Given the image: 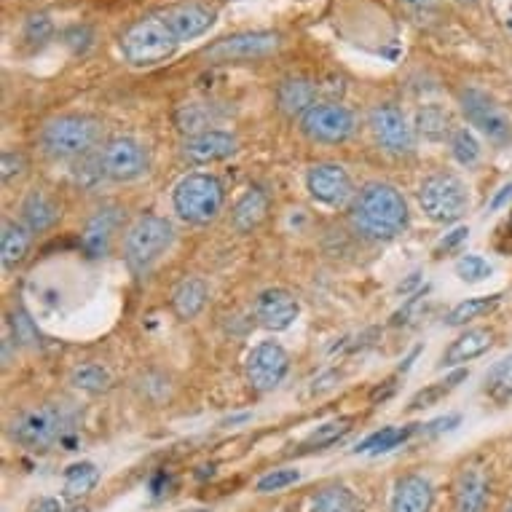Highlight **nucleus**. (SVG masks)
Here are the masks:
<instances>
[{
  "label": "nucleus",
  "instance_id": "obj_16",
  "mask_svg": "<svg viewBox=\"0 0 512 512\" xmlns=\"http://www.w3.org/2000/svg\"><path fill=\"white\" fill-rule=\"evenodd\" d=\"M161 17L169 25V30L175 33L177 41L183 43L210 33L212 25L218 22V11L210 9V6H202V3H180L175 9L164 11Z\"/></svg>",
  "mask_w": 512,
  "mask_h": 512
},
{
  "label": "nucleus",
  "instance_id": "obj_32",
  "mask_svg": "<svg viewBox=\"0 0 512 512\" xmlns=\"http://www.w3.org/2000/svg\"><path fill=\"white\" fill-rule=\"evenodd\" d=\"M467 376H470L467 370H456V373H451V376L443 378V381H435V384H429V387L419 389V392L411 397L408 411H424V408H432V405L440 403L443 397L451 395V392H454V389L459 387V384H462Z\"/></svg>",
  "mask_w": 512,
  "mask_h": 512
},
{
  "label": "nucleus",
  "instance_id": "obj_47",
  "mask_svg": "<svg viewBox=\"0 0 512 512\" xmlns=\"http://www.w3.org/2000/svg\"><path fill=\"white\" fill-rule=\"evenodd\" d=\"M510 199H512V183H507V185H502L499 191H496V196L491 199V204H488V210H491V212L502 210L504 204L510 202Z\"/></svg>",
  "mask_w": 512,
  "mask_h": 512
},
{
  "label": "nucleus",
  "instance_id": "obj_22",
  "mask_svg": "<svg viewBox=\"0 0 512 512\" xmlns=\"http://www.w3.org/2000/svg\"><path fill=\"white\" fill-rule=\"evenodd\" d=\"M279 110L290 118H301L317 105V86L309 78H285L277 89Z\"/></svg>",
  "mask_w": 512,
  "mask_h": 512
},
{
  "label": "nucleus",
  "instance_id": "obj_6",
  "mask_svg": "<svg viewBox=\"0 0 512 512\" xmlns=\"http://www.w3.org/2000/svg\"><path fill=\"white\" fill-rule=\"evenodd\" d=\"M70 424H73V416L65 405H38L11 424V437L27 451H49L51 445L65 440Z\"/></svg>",
  "mask_w": 512,
  "mask_h": 512
},
{
  "label": "nucleus",
  "instance_id": "obj_26",
  "mask_svg": "<svg viewBox=\"0 0 512 512\" xmlns=\"http://www.w3.org/2000/svg\"><path fill=\"white\" fill-rule=\"evenodd\" d=\"M22 212V226H27L33 234H43V231H49L54 223L59 220V207L54 204L49 194H43V191H30L25 196V202L19 207Z\"/></svg>",
  "mask_w": 512,
  "mask_h": 512
},
{
  "label": "nucleus",
  "instance_id": "obj_42",
  "mask_svg": "<svg viewBox=\"0 0 512 512\" xmlns=\"http://www.w3.org/2000/svg\"><path fill=\"white\" fill-rule=\"evenodd\" d=\"M102 177H105V169H102L100 153H89L73 164V180L84 188H92L94 183H100Z\"/></svg>",
  "mask_w": 512,
  "mask_h": 512
},
{
  "label": "nucleus",
  "instance_id": "obj_21",
  "mask_svg": "<svg viewBox=\"0 0 512 512\" xmlns=\"http://www.w3.org/2000/svg\"><path fill=\"white\" fill-rule=\"evenodd\" d=\"M494 341L496 333L491 328L467 330V333H462L454 344L445 349L440 365H445V368H456V365H464V362L478 360V357H483V354L494 346Z\"/></svg>",
  "mask_w": 512,
  "mask_h": 512
},
{
  "label": "nucleus",
  "instance_id": "obj_9",
  "mask_svg": "<svg viewBox=\"0 0 512 512\" xmlns=\"http://www.w3.org/2000/svg\"><path fill=\"white\" fill-rule=\"evenodd\" d=\"M279 49H282V35L274 30H244L207 46L202 57L210 62H247V59L269 57Z\"/></svg>",
  "mask_w": 512,
  "mask_h": 512
},
{
  "label": "nucleus",
  "instance_id": "obj_30",
  "mask_svg": "<svg viewBox=\"0 0 512 512\" xmlns=\"http://www.w3.org/2000/svg\"><path fill=\"white\" fill-rule=\"evenodd\" d=\"M354 416H338V419H330L325 424H319L314 432H311L301 445H298V454H311V451H325L330 445H336L341 437H346L352 432Z\"/></svg>",
  "mask_w": 512,
  "mask_h": 512
},
{
  "label": "nucleus",
  "instance_id": "obj_20",
  "mask_svg": "<svg viewBox=\"0 0 512 512\" xmlns=\"http://www.w3.org/2000/svg\"><path fill=\"white\" fill-rule=\"evenodd\" d=\"M435 504V488L424 475H403L395 483L389 512H429Z\"/></svg>",
  "mask_w": 512,
  "mask_h": 512
},
{
  "label": "nucleus",
  "instance_id": "obj_10",
  "mask_svg": "<svg viewBox=\"0 0 512 512\" xmlns=\"http://www.w3.org/2000/svg\"><path fill=\"white\" fill-rule=\"evenodd\" d=\"M459 102H462V110L464 116H467V121H470L486 140H491L494 145L512 143V118L507 116L486 92H480V89H464Z\"/></svg>",
  "mask_w": 512,
  "mask_h": 512
},
{
  "label": "nucleus",
  "instance_id": "obj_48",
  "mask_svg": "<svg viewBox=\"0 0 512 512\" xmlns=\"http://www.w3.org/2000/svg\"><path fill=\"white\" fill-rule=\"evenodd\" d=\"M397 3H400V6L408 11H427L435 6L437 0H397Z\"/></svg>",
  "mask_w": 512,
  "mask_h": 512
},
{
  "label": "nucleus",
  "instance_id": "obj_23",
  "mask_svg": "<svg viewBox=\"0 0 512 512\" xmlns=\"http://www.w3.org/2000/svg\"><path fill=\"white\" fill-rule=\"evenodd\" d=\"M30 228L22 226V223H14V220H3L0 226V263L3 269L14 271L17 266H22L30 252Z\"/></svg>",
  "mask_w": 512,
  "mask_h": 512
},
{
  "label": "nucleus",
  "instance_id": "obj_51",
  "mask_svg": "<svg viewBox=\"0 0 512 512\" xmlns=\"http://www.w3.org/2000/svg\"><path fill=\"white\" fill-rule=\"evenodd\" d=\"M504 512H512V502L507 504V507H504Z\"/></svg>",
  "mask_w": 512,
  "mask_h": 512
},
{
  "label": "nucleus",
  "instance_id": "obj_18",
  "mask_svg": "<svg viewBox=\"0 0 512 512\" xmlns=\"http://www.w3.org/2000/svg\"><path fill=\"white\" fill-rule=\"evenodd\" d=\"M491 502V483L480 467H464L454 486V512H486Z\"/></svg>",
  "mask_w": 512,
  "mask_h": 512
},
{
  "label": "nucleus",
  "instance_id": "obj_15",
  "mask_svg": "<svg viewBox=\"0 0 512 512\" xmlns=\"http://www.w3.org/2000/svg\"><path fill=\"white\" fill-rule=\"evenodd\" d=\"M298 311H301V303L285 287H269L255 301V317H258L263 328L274 330V333L293 328Z\"/></svg>",
  "mask_w": 512,
  "mask_h": 512
},
{
  "label": "nucleus",
  "instance_id": "obj_46",
  "mask_svg": "<svg viewBox=\"0 0 512 512\" xmlns=\"http://www.w3.org/2000/svg\"><path fill=\"white\" fill-rule=\"evenodd\" d=\"M459 424H462V416H459V413H448V416H440V419L424 424L421 432H424V435H443V432H451V429H456Z\"/></svg>",
  "mask_w": 512,
  "mask_h": 512
},
{
  "label": "nucleus",
  "instance_id": "obj_35",
  "mask_svg": "<svg viewBox=\"0 0 512 512\" xmlns=\"http://www.w3.org/2000/svg\"><path fill=\"white\" fill-rule=\"evenodd\" d=\"M70 384L81 392H89V395H100L110 387V373L102 365H94V362H86V365H78L73 373H70Z\"/></svg>",
  "mask_w": 512,
  "mask_h": 512
},
{
  "label": "nucleus",
  "instance_id": "obj_37",
  "mask_svg": "<svg viewBox=\"0 0 512 512\" xmlns=\"http://www.w3.org/2000/svg\"><path fill=\"white\" fill-rule=\"evenodd\" d=\"M486 392L494 397V400H499V403L510 400L512 397V357H507V360H502V362H496L494 368L488 370Z\"/></svg>",
  "mask_w": 512,
  "mask_h": 512
},
{
  "label": "nucleus",
  "instance_id": "obj_17",
  "mask_svg": "<svg viewBox=\"0 0 512 512\" xmlns=\"http://www.w3.org/2000/svg\"><path fill=\"white\" fill-rule=\"evenodd\" d=\"M236 153V137L223 129H210L202 135L185 137L183 159L191 164H215Z\"/></svg>",
  "mask_w": 512,
  "mask_h": 512
},
{
  "label": "nucleus",
  "instance_id": "obj_49",
  "mask_svg": "<svg viewBox=\"0 0 512 512\" xmlns=\"http://www.w3.org/2000/svg\"><path fill=\"white\" fill-rule=\"evenodd\" d=\"M35 512H62V504L57 499H41L35 504Z\"/></svg>",
  "mask_w": 512,
  "mask_h": 512
},
{
  "label": "nucleus",
  "instance_id": "obj_1",
  "mask_svg": "<svg viewBox=\"0 0 512 512\" xmlns=\"http://www.w3.org/2000/svg\"><path fill=\"white\" fill-rule=\"evenodd\" d=\"M411 212L405 196L389 183H368L352 202V223L362 236L389 242L408 228Z\"/></svg>",
  "mask_w": 512,
  "mask_h": 512
},
{
  "label": "nucleus",
  "instance_id": "obj_41",
  "mask_svg": "<svg viewBox=\"0 0 512 512\" xmlns=\"http://www.w3.org/2000/svg\"><path fill=\"white\" fill-rule=\"evenodd\" d=\"M298 480H301V472L293 470V467H282V470L266 472V475L258 480L255 491H258V494H277V491H285V488L295 486Z\"/></svg>",
  "mask_w": 512,
  "mask_h": 512
},
{
  "label": "nucleus",
  "instance_id": "obj_13",
  "mask_svg": "<svg viewBox=\"0 0 512 512\" xmlns=\"http://www.w3.org/2000/svg\"><path fill=\"white\" fill-rule=\"evenodd\" d=\"M290 370V354L277 341H263L247 354V378L255 392H271L285 381Z\"/></svg>",
  "mask_w": 512,
  "mask_h": 512
},
{
  "label": "nucleus",
  "instance_id": "obj_25",
  "mask_svg": "<svg viewBox=\"0 0 512 512\" xmlns=\"http://www.w3.org/2000/svg\"><path fill=\"white\" fill-rule=\"evenodd\" d=\"M218 121L220 110L218 105H212V102H183V105L175 110L177 132H183L185 137L210 132Z\"/></svg>",
  "mask_w": 512,
  "mask_h": 512
},
{
  "label": "nucleus",
  "instance_id": "obj_44",
  "mask_svg": "<svg viewBox=\"0 0 512 512\" xmlns=\"http://www.w3.org/2000/svg\"><path fill=\"white\" fill-rule=\"evenodd\" d=\"M92 41L94 33L86 25H73L62 33V43H65L73 54H86V51L92 49Z\"/></svg>",
  "mask_w": 512,
  "mask_h": 512
},
{
  "label": "nucleus",
  "instance_id": "obj_4",
  "mask_svg": "<svg viewBox=\"0 0 512 512\" xmlns=\"http://www.w3.org/2000/svg\"><path fill=\"white\" fill-rule=\"evenodd\" d=\"M223 202H226L223 183L210 172H191L172 191L175 212L185 223H194V226L212 223L223 210Z\"/></svg>",
  "mask_w": 512,
  "mask_h": 512
},
{
  "label": "nucleus",
  "instance_id": "obj_38",
  "mask_svg": "<svg viewBox=\"0 0 512 512\" xmlns=\"http://www.w3.org/2000/svg\"><path fill=\"white\" fill-rule=\"evenodd\" d=\"M451 145V156H454L462 167H472L480 159V143L478 137L472 135L470 129H454V135L448 140Z\"/></svg>",
  "mask_w": 512,
  "mask_h": 512
},
{
  "label": "nucleus",
  "instance_id": "obj_7",
  "mask_svg": "<svg viewBox=\"0 0 512 512\" xmlns=\"http://www.w3.org/2000/svg\"><path fill=\"white\" fill-rule=\"evenodd\" d=\"M419 204L424 215L435 223H456L470 210V191L462 183V177L451 172L429 175L419 188Z\"/></svg>",
  "mask_w": 512,
  "mask_h": 512
},
{
  "label": "nucleus",
  "instance_id": "obj_39",
  "mask_svg": "<svg viewBox=\"0 0 512 512\" xmlns=\"http://www.w3.org/2000/svg\"><path fill=\"white\" fill-rule=\"evenodd\" d=\"M11 330H14V344L25 346V349H35L41 344V333L35 328L33 317L25 309H17L11 314Z\"/></svg>",
  "mask_w": 512,
  "mask_h": 512
},
{
  "label": "nucleus",
  "instance_id": "obj_5",
  "mask_svg": "<svg viewBox=\"0 0 512 512\" xmlns=\"http://www.w3.org/2000/svg\"><path fill=\"white\" fill-rule=\"evenodd\" d=\"M175 242V228L161 215H143L137 218L124 236L126 266L135 274L148 271L161 261V255Z\"/></svg>",
  "mask_w": 512,
  "mask_h": 512
},
{
  "label": "nucleus",
  "instance_id": "obj_36",
  "mask_svg": "<svg viewBox=\"0 0 512 512\" xmlns=\"http://www.w3.org/2000/svg\"><path fill=\"white\" fill-rule=\"evenodd\" d=\"M54 38V22H51L49 14H30L25 19V27H22V41H25L27 49H43L46 43Z\"/></svg>",
  "mask_w": 512,
  "mask_h": 512
},
{
  "label": "nucleus",
  "instance_id": "obj_27",
  "mask_svg": "<svg viewBox=\"0 0 512 512\" xmlns=\"http://www.w3.org/2000/svg\"><path fill=\"white\" fill-rule=\"evenodd\" d=\"M269 215V196L263 194L261 188H250L247 194L236 202L234 215H231V226L239 234H250L255 228L261 226L263 220Z\"/></svg>",
  "mask_w": 512,
  "mask_h": 512
},
{
  "label": "nucleus",
  "instance_id": "obj_24",
  "mask_svg": "<svg viewBox=\"0 0 512 512\" xmlns=\"http://www.w3.org/2000/svg\"><path fill=\"white\" fill-rule=\"evenodd\" d=\"M207 298H210V287L207 282L199 277H185L177 282V287L172 290V311H175L180 319H194L202 314V309L207 306Z\"/></svg>",
  "mask_w": 512,
  "mask_h": 512
},
{
  "label": "nucleus",
  "instance_id": "obj_19",
  "mask_svg": "<svg viewBox=\"0 0 512 512\" xmlns=\"http://www.w3.org/2000/svg\"><path fill=\"white\" fill-rule=\"evenodd\" d=\"M118 226H121V207H116V204H105V207L94 212V218L86 223L84 234H81L86 255H92V258L108 255Z\"/></svg>",
  "mask_w": 512,
  "mask_h": 512
},
{
  "label": "nucleus",
  "instance_id": "obj_2",
  "mask_svg": "<svg viewBox=\"0 0 512 512\" xmlns=\"http://www.w3.org/2000/svg\"><path fill=\"white\" fill-rule=\"evenodd\" d=\"M102 126L100 118L84 116V113H68V116L51 118L41 132V148L49 159L78 161L94 153L100 145Z\"/></svg>",
  "mask_w": 512,
  "mask_h": 512
},
{
  "label": "nucleus",
  "instance_id": "obj_50",
  "mask_svg": "<svg viewBox=\"0 0 512 512\" xmlns=\"http://www.w3.org/2000/svg\"><path fill=\"white\" fill-rule=\"evenodd\" d=\"M419 271H416V274H411V279H408V282H405V285H400V293H408V290H411L413 285H419Z\"/></svg>",
  "mask_w": 512,
  "mask_h": 512
},
{
  "label": "nucleus",
  "instance_id": "obj_52",
  "mask_svg": "<svg viewBox=\"0 0 512 512\" xmlns=\"http://www.w3.org/2000/svg\"><path fill=\"white\" fill-rule=\"evenodd\" d=\"M459 3H478V0H459Z\"/></svg>",
  "mask_w": 512,
  "mask_h": 512
},
{
  "label": "nucleus",
  "instance_id": "obj_29",
  "mask_svg": "<svg viewBox=\"0 0 512 512\" xmlns=\"http://www.w3.org/2000/svg\"><path fill=\"white\" fill-rule=\"evenodd\" d=\"M416 132L429 143H443L454 135V121L448 116V110H443L440 105H424L416 113Z\"/></svg>",
  "mask_w": 512,
  "mask_h": 512
},
{
  "label": "nucleus",
  "instance_id": "obj_33",
  "mask_svg": "<svg viewBox=\"0 0 512 512\" xmlns=\"http://www.w3.org/2000/svg\"><path fill=\"white\" fill-rule=\"evenodd\" d=\"M311 512H362V507L346 486H328L311 499Z\"/></svg>",
  "mask_w": 512,
  "mask_h": 512
},
{
  "label": "nucleus",
  "instance_id": "obj_53",
  "mask_svg": "<svg viewBox=\"0 0 512 512\" xmlns=\"http://www.w3.org/2000/svg\"><path fill=\"white\" fill-rule=\"evenodd\" d=\"M70 512H86V510H84V507H81V510H70Z\"/></svg>",
  "mask_w": 512,
  "mask_h": 512
},
{
  "label": "nucleus",
  "instance_id": "obj_12",
  "mask_svg": "<svg viewBox=\"0 0 512 512\" xmlns=\"http://www.w3.org/2000/svg\"><path fill=\"white\" fill-rule=\"evenodd\" d=\"M100 159L105 177L118 180V183H129V180H137L148 172V151L132 137L108 140L100 148Z\"/></svg>",
  "mask_w": 512,
  "mask_h": 512
},
{
  "label": "nucleus",
  "instance_id": "obj_34",
  "mask_svg": "<svg viewBox=\"0 0 512 512\" xmlns=\"http://www.w3.org/2000/svg\"><path fill=\"white\" fill-rule=\"evenodd\" d=\"M97 483H100V470H97V464L76 462L65 470V494L73 496V499L86 496Z\"/></svg>",
  "mask_w": 512,
  "mask_h": 512
},
{
  "label": "nucleus",
  "instance_id": "obj_31",
  "mask_svg": "<svg viewBox=\"0 0 512 512\" xmlns=\"http://www.w3.org/2000/svg\"><path fill=\"white\" fill-rule=\"evenodd\" d=\"M421 424H411V427H384L378 429V432H373L370 437H365L354 451L357 454H387V451H392V448H397V445H403L405 440H411L416 432H421Z\"/></svg>",
  "mask_w": 512,
  "mask_h": 512
},
{
  "label": "nucleus",
  "instance_id": "obj_40",
  "mask_svg": "<svg viewBox=\"0 0 512 512\" xmlns=\"http://www.w3.org/2000/svg\"><path fill=\"white\" fill-rule=\"evenodd\" d=\"M454 271H456V277L462 279V282L475 285V282H483V279L491 277V274H494V266H491L486 258H480V255H464V258L456 261Z\"/></svg>",
  "mask_w": 512,
  "mask_h": 512
},
{
  "label": "nucleus",
  "instance_id": "obj_14",
  "mask_svg": "<svg viewBox=\"0 0 512 512\" xmlns=\"http://www.w3.org/2000/svg\"><path fill=\"white\" fill-rule=\"evenodd\" d=\"M306 188L319 204H328V207H336V210L352 204L354 196H357L352 177L341 164H317V167H311L309 175H306Z\"/></svg>",
  "mask_w": 512,
  "mask_h": 512
},
{
  "label": "nucleus",
  "instance_id": "obj_11",
  "mask_svg": "<svg viewBox=\"0 0 512 512\" xmlns=\"http://www.w3.org/2000/svg\"><path fill=\"white\" fill-rule=\"evenodd\" d=\"M368 126L376 143L392 156H411L416 151V132L397 105H376L368 113Z\"/></svg>",
  "mask_w": 512,
  "mask_h": 512
},
{
  "label": "nucleus",
  "instance_id": "obj_3",
  "mask_svg": "<svg viewBox=\"0 0 512 512\" xmlns=\"http://www.w3.org/2000/svg\"><path fill=\"white\" fill-rule=\"evenodd\" d=\"M121 54L129 65L135 68H151V65H161L167 59L175 57L180 41L175 38V33L169 30V25L164 22V17H143L132 22L121 33Z\"/></svg>",
  "mask_w": 512,
  "mask_h": 512
},
{
  "label": "nucleus",
  "instance_id": "obj_28",
  "mask_svg": "<svg viewBox=\"0 0 512 512\" xmlns=\"http://www.w3.org/2000/svg\"><path fill=\"white\" fill-rule=\"evenodd\" d=\"M502 298V293H491L456 303L454 309L445 314V325H448V328H462V325H470L475 319L488 317V314H494V311L502 306Z\"/></svg>",
  "mask_w": 512,
  "mask_h": 512
},
{
  "label": "nucleus",
  "instance_id": "obj_8",
  "mask_svg": "<svg viewBox=\"0 0 512 512\" xmlns=\"http://www.w3.org/2000/svg\"><path fill=\"white\" fill-rule=\"evenodd\" d=\"M357 129V118L341 102H317L301 116V132L311 143L338 145L346 143Z\"/></svg>",
  "mask_w": 512,
  "mask_h": 512
},
{
  "label": "nucleus",
  "instance_id": "obj_45",
  "mask_svg": "<svg viewBox=\"0 0 512 512\" xmlns=\"http://www.w3.org/2000/svg\"><path fill=\"white\" fill-rule=\"evenodd\" d=\"M467 236H470V228L467 226H459L454 228L451 234H445L443 239H440V244L435 247V255H443V252H454L459 250L464 242H467Z\"/></svg>",
  "mask_w": 512,
  "mask_h": 512
},
{
  "label": "nucleus",
  "instance_id": "obj_43",
  "mask_svg": "<svg viewBox=\"0 0 512 512\" xmlns=\"http://www.w3.org/2000/svg\"><path fill=\"white\" fill-rule=\"evenodd\" d=\"M27 172V156L22 151H3L0 156V177L3 183H14Z\"/></svg>",
  "mask_w": 512,
  "mask_h": 512
}]
</instances>
